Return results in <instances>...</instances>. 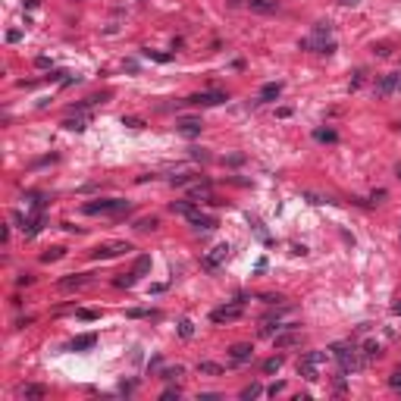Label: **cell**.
Returning a JSON list of instances; mask_svg holds the SVG:
<instances>
[{
	"mask_svg": "<svg viewBox=\"0 0 401 401\" xmlns=\"http://www.w3.org/2000/svg\"><path fill=\"white\" fill-rule=\"evenodd\" d=\"M197 373H207V376H220V373H223V367H220V363H210V360H201V363H197Z\"/></svg>",
	"mask_w": 401,
	"mask_h": 401,
	"instance_id": "15",
	"label": "cell"
},
{
	"mask_svg": "<svg viewBox=\"0 0 401 401\" xmlns=\"http://www.w3.org/2000/svg\"><path fill=\"white\" fill-rule=\"evenodd\" d=\"M94 342H97L94 336H79V339L69 342V348H72V351H85V348H94Z\"/></svg>",
	"mask_w": 401,
	"mask_h": 401,
	"instance_id": "12",
	"label": "cell"
},
{
	"mask_svg": "<svg viewBox=\"0 0 401 401\" xmlns=\"http://www.w3.org/2000/svg\"><path fill=\"white\" fill-rule=\"evenodd\" d=\"M79 285H85V276H82V273H76V276H66V279L60 282V288H63V291H69V288H79Z\"/></svg>",
	"mask_w": 401,
	"mask_h": 401,
	"instance_id": "16",
	"label": "cell"
},
{
	"mask_svg": "<svg viewBox=\"0 0 401 401\" xmlns=\"http://www.w3.org/2000/svg\"><path fill=\"white\" fill-rule=\"evenodd\" d=\"M226 94H220V91H210V94H197L191 97V104H204V107H216V104H223Z\"/></svg>",
	"mask_w": 401,
	"mask_h": 401,
	"instance_id": "11",
	"label": "cell"
},
{
	"mask_svg": "<svg viewBox=\"0 0 401 401\" xmlns=\"http://www.w3.org/2000/svg\"><path fill=\"white\" fill-rule=\"evenodd\" d=\"M129 251H132L129 242H110V245L94 248V251H91V257H94V260H110V257H119V254H129Z\"/></svg>",
	"mask_w": 401,
	"mask_h": 401,
	"instance_id": "4",
	"label": "cell"
},
{
	"mask_svg": "<svg viewBox=\"0 0 401 401\" xmlns=\"http://www.w3.org/2000/svg\"><path fill=\"white\" fill-rule=\"evenodd\" d=\"M242 304H245V301L239 298V301L229 304V307H220V311H213V314H210V320H213V323H229V320H239V317H242Z\"/></svg>",
	"mask_w": 401,
	"mask_h": 401,
	"instance_id": "5",
	"label": "cell"
},
{
	"mask_svg": "<svg viewBox=\"0 0 401 401\" xmlns=\"http://www.w3.org/2000/svg\"><path fill=\"white\" fill-rule=\"evenodd\" d=\"M282 367V357H270L266 363H263V373H276Z\"/></svg>",
	"mask_w": 401,
	"mask_h": 401,
	"instance_id": "20",
	"label": "cell"
},
{
	"mask_svg": "<svg viewBox=\"0 0 401 401\" xmlns=\"http://www.w3.org/2000/svg\"><path fill=\"white\" fill-rule=\"evenodd\" d=\"M85 213H129V201L122 197H107V201H91V204H85Z\"/></svg>",
	"mask_w": 401,
	"mask_h": 401,
	"instance_id": "3",
	"label": "cell"
},
{
	"mask_svg": "<svg viewBox=\"0 0 401 401\" xmlns=\"http://www.w3.org/2000/svg\"><path fill=\"white\" fill-rule=\"evenodd\" d=\"M395 88H398V76H386V79L376 85V97H389Z\"/></svg>",
	"mask_w": 401,
	"mask_h": 401,
	"instance_id": "10",
	"label": "cell"
},
{
	"mask_svg": "<svg viewBox=\"0 0 401 401\" xmlns=\"http://www.w3.org/2000/svg\"><path fill=\"white\" fill-rule=\"evenodd\" d=\"M154 226H157L154 216H151V220H138V229H154Z\"/></svg>",
	"mask_w": 401,
	"mask_h": 401,
	"instance_id": "27",
	"label": "cell"
},
{
	"mask_svg": "<svg viewBox=\"0 0 401 401\" xmlns=\"http://www.w3.org/2000/svg\"><path fill=\"white\" fill-rule=\"evenodd\" d=\"M60 254H63L60 248H53V251H47V254H44V257H41V260H44V263H50V260H57V257H60Z\"/></svg>",
	"mask_w": 401,
	"mask_h": 401,
	"instance_id": "25",
	"label": "cell"
},
{
	"mask_svg": "<svg viewBox=\"0 0 401 401\" xmlns=\"http://www.w3.org/2000/svg\"><path fill=\"white\" fill-rule=\"evenodd\" d=\"M179 332H182V336H185V339H188V336H191L194 329H191V323H188V320H182V323H179Z\"/></svg>",
	"mask_w": 401,
	"mask_h": 401,
	"instance_id": "26",
	"label": "cell"
},
{
	"mask_svg": "<svg viewBox=\"0 0 401 401\" xmlns=\"http://www.w3.org/2000/svg\"><path fill=\"white\" fill-rule=\"evenodd\" d=\"M148 266H151V257H138V263H135V276H144V273H148Z\"/></svg>",
	"mask_w": 401,
	"mask_h": 401,
	"instance_id": "19",
	"label": "cell"
},
{
	"mask_svg": "<svg viewBox=\"0 0 401 401\" xmlns=\"http://www.w3.org/2000/svg\"><path fill=\"white\" fill-rule=\"evenodd\" d=\"M135 279H138V276H135V273H129V276H122V279H116V285H119V288H129V285H135Z\"/></svg>",
	"mask_w": 401,
	"mask_h": 401,
	"instance_id": "23",
	"label": "cell"
},
{
	"mask_svg": "<svg viewBox=\"0 0 401 401\" xmlns=\"http://www.w3.org/2000/svg\"><path fill=\"white\" fill-rule=\"evenodd\" d=\"M398 176H401V166H398Z\"/></svg>",
	"mask_w": 401,
	"mask_h": 401,
	"instance_id": "31",
	"label": "cell"
},
{
	"mask_svg": "<svg viewBox=\"0 0 401 401\" xmlns=\"http://www.w3.org/2000/svg\"><path fill=\"white\" fill-rule=\"evenodd\" d=\"M260 392H263V389H260V386H257V382H251V386H248V389H245V392H242V398H257V395H260Z\"/></svg>",
	"mask_w": 401,
	"mask_h": 401,
	"instance_id": "22",
	"label": "cell"
},
{
	"mask_svg": "<svg viewBox=\"0 0 401 401\" xmlns=\"http://www.w3.org/2000/svg\"><path fill=\"white\" fill-rule=\"evenodd\" d=\"M332 354H336L339 367H342V376H351L354 370H360V367H363V357L357 354V348H354V345H336V348H332Z\"/></svg>",
	"mask_w": 401,
	"mask_h": 401,
	"instance_id": "1",
	"label": "cell"
},
{
	"mask_svg": "<svg viewBox=\"0 0 401 401\" xmlns=\"http://www.w3.org/2000/svg\"><path fill=\"white\" fill-rule=\"evenodd\" d=\"M251 7H254V10H260V13L276 10V4H273V0H251Z\"/></svg>",
	"mask_w": 401,
	"mask_h": 401,
	"instance_id": "18",
	"label": "cell"
},
{
	"mask_svg": "<svg viewBox=\"0 0 401 401\" xmlns=\"http://www.w3.org/2000/svg\"><path fill=\"white\" fill-rule=\"evenodd\" d=\"M367 357H379V345L376 342H367V351H363Z\"/></svg>",
	"mask_w": 401,
	"mask_h": 401,
	"instance_id": "24",
	"label": "cell"
},
{
	"mask_svg": "<svg viewBox=\"0 0 401 401\" xmlns=\"http://www.w3.org/2000/svg\"><path fill=\"white\" fill-rule=\"evenodd\" d=\"M232 360L235 363H245V360H251L254 357V348H251V345H232Z\"/></svg>",
	"mask_w": 401,
	"mask_h": 401,
	"instance_id": "9",
	"label": "cell"
},
{
	"mask_svg": "<svg viewBox=\"0 0 401 401\" xmlns=\"http://www.w3.org/2000/svg\"><path fill=\"white\" fill-rule=\"evenodd\" d=\"M82 320H97V311H79Z\"/></svg>",
	"mask_w": 401,
	"mask_h": 401,
	"instance_id": "28",
	"label": "cell"
},
{
	"mask_svg": "<svg viewBox=\"0 0 401 401\" xmlns=\"http://www.w3.org/2000/svg\"><path fill=\"white\" fill-rule=\"evenodd\" d=\"M19 395H22L25 401H41V398L47 395V389H44V386H35V382H25V386L19 389Z\"/></svg>",
	"mask_w": 401,
	"mask_h": 401,
	"instance_id": "7",
	"label": "cell"
},
{
	"mask_svg": "<svg viewBox=\"0 0 401 401\" xmlns=\"http://www.w3.org/2000/svg\"><path fill=\"white\" fill-rule=\"evenodd\" d=\"M226 257H229V245H216L210 257H204V266H207V270H216V266H220Z\"/></svg>",
	"mask_w": 401,
	"mask_h": 401,
	"instance_id": "6",
	"label": "cell"
},
{
	"mask_svg": "<svg viewBox=\"0 0 401 401\" xmlns=\"http://www.w3.org/2000/svg\"><path fill=\"white\" fill-rule=\"evenodd\" d=\"M326 363V354L323 351H311V354H304L301 360H298V373L304 376V379H320V367Z\"/></svg>",
	"mask_w": 401,
	"mask_h": 401,
	"instance_id": "2",
	"label": "cell"
},
{
	"mask_svg": "<svg viewBox=\"0 0 401 401\" xmlns=\"http://www.w3.org/2000/svg\"><path fill=\"white\" fill-rule=\"evenodd\" d=\"M342 4H345V7H354V4H360V0H342Z\"/></svg>",
	"mask_w": 401,
	"mask_h": 401,
	"instance_id": "30",
	"label": "cell"
},
{
	"mask_svg": "<svg viewBox=\"0 0 401 401\" xmlns=\"http://www.w3.org/2000/svg\"><path fill=\"white\" fill-rule=\"evenodd\" d=\"M85 122H88L85 116H76V119H66V129H76V132H82V129H85Z\"/></svg>",
	"mask_w": 401,
	"mask_h": 401,
	"instance_id": "21",
	"label": "cell"
},
{
	"mask_svg": "<svg viewBox=\"0 0 401 401\" xmlns=\"http://www.w3.org/2000/svg\"><path fill=\"white\" fill-rule=\"evenodd\" d=\"M279 91H282V85H263L260 101H276V97H279Z\"/></svg>",
	"mask_w": 401,
	"mask_h": 401,
	"instance_id": "17",
	"label": "cell"
},
{
	"mask_svg": "<svg viewBox=\"0 0 401 401\" xmlns=\"http://www.w3.org/2000/svg\"><path fill=\"white\" fill-rule=\"evenodd\" d=\"M179 129H182V135L194 138V135L201 132V119H182V122H179Z\"/></svg>",
	"mask_w": 401,
	"mask_h": 401,
	"instance_id": "13",
	"label": "cell"
},
{
	"mask_svg": "<svg viewBox=\"0 0 401 401\" xmlns=\"http://www.w3.org/2000/svg\"><path fill=\"white\" fill-rule=\"evenodd\" d=\"M301 342V336H295V332H279L276 336V348H288V345H298Z\"/></svg>",
	"mask_w": 401,
	"mask_h": 401,
	"instance_id": "14",
	"label": "cell"
},
{
	"mask_svg": "<svg viewBox=\"0 0 401 401\" xmlns=\"http://www.w3.org/2000/svg\"><path fill=\"white\" fill-rule=\"evenodd\" d=\"M188 223H191V226H197V229H213V226H216V220H213V216L201 213V210H194V213L188 216Z\"/></svg>",
	"mask_w": 401,
	"mask_h": 401,
	"instance_id": "8",
	"label": "cell"
},
{
	"mask_svg": "<svg viewBox=\"0 0 401 401\" xmlns=\"http://www.w3.org/2000/svg\"><path fill=\"white\" fill-rule=\"evenodd\" d=\"M389 382H392V389H401V370H398V373H392V379H389Z\"/></svg>",
	"mask_w": 401,
	"mask_h": 401,
	"instance_id": "29",
	"label": "cell"
}]
</instances>
